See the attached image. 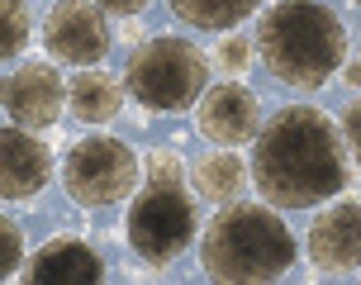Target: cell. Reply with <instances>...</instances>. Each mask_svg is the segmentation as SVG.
I'll return each instance as SVG.
<instances>
[{"label":"cell","instance_id":"8","mask_svg":"<svg viewBox=\"0 0 361 285\" xmlns=\"http://www.w3.org/2000/svg\"><path fill=\"white\" fill-rule=\"evenodd\" d=\"M309 262L319 271H357L361 267V200H343V205H328L314 224H309Z\"/></svg>","mask_w":361,"mask_h":285},{"label":"cell","instance_id":"19","mask_svg":"<svg viewBox=\"0 0 361 285\" xmlns=\"http://www.w3.org/2000/svg\"><path fill=\"white\" fill-rule=\"evenodd\" d=\"M343 138H347V147H352V157L361 162V100H352V105L343 109Z\"/></svg>","mask_w":361,"mask_h":285},{"label":"cell","instance_id":"9","mask_svg":"<svg viewBox=\"0 0 361 285\" xmlns=\"http://www.w3.org/2000/svg\"><path fill=\"white\" fill-rule=\"evenodd\" d=\"M53 176V152L48 142L34 138L29 128H0V200H29Z\"/></svg>","mask_w":361,"mask_h":285},{"label":"cell","instance_id":"20","mask_svg":"<svg viewBox=\"0 0 361 285\" xmlns=\"http://www.w3.org/2000/svg\"><path fill=\"white\" fill-rule=\"evenodd\" d=\"M147 176H157V181H180V162L171 157V152H152V157H147Z\"/></svg>","mask_w":361,"mask_h":285},{"label":"cell","instance_id":"16","mask_svg":"<svg viewBox=\"0 0 361 285\" xmlns=\"http://www.w3.org/2000/svg\"><path fill=\"white\" fill-rule=\"evenodd\" d=\"M29 43V5L24 0H0V62L24 53Z\"/></svg>","mask_w":361,"mask_h":285},{"label":"cell","instance_id":"15","mask_svg":"<svg viewBox=\"0 0 361 285\" xmlns=\"http://www.w3.org/2000/svg\"><path fill=\"white\" fill-rule=\"evenodd\" d=\"M257 5L262 0H171V10H176L185 24H195V29H233L243 24L247 15H257Z\"/></svg>","mask_w":361,"mask_h":285},{"label":"cell","instance_id":"1","mask_svg":"<svg viewBox=\"0 0 361 285\" xmlns=\"http://www.w3.org/2000/svg\"><path fill=\"white\" fill-rule=\"evenodd\" d=\"M252 176L267 205H281V210L328 205L352 181L343 128H333V119L314 105L276 109L257 128Z\"/></svg>","mask_w":361,"mask_h":285},{"label":"cell","instance_id":"21","mask_svg":"<svg viewBox=\"0 0 361 285\" xmlns=\"http://www.w3.org/2000/svg\"><path fill=\"white\" fill-rule=\"evenodd\" d=\"M95 5H100L105 15H138L147 0H95Z\"/></svg>","mask_w":361,"mask_h":285},{"label":"cell","instance_id":"2","mask_svg":"<svg viewBox=\"0 0 361 285\" xmlns=\"http://www.w3.org/2000/svg\"><path fill=\"white\" fill-rule=\"evenodd\" d=\"M257 53L276 81L314 90L343 67L347 29L319 0H276L257 24Z\"/></svg>","mask_w":361,"mask_h":285},{"label":"cell","instance_id":"6","mask_svg":"<svg viewBox=\"0 0 361 285\" xmlns=\"http://www.w3.org/2000/svg\"><path fill=\"white\" fill-rule=\"evenodd\" d=\"M62 186H67V195H72L81 210L119 205V200H128L133 186H138V157H133L128 142L105 138V133H90V138H81L72 152H67Z\"/></svg>","mask_w":361,"mask_h":285},{"label":"cell","instance_id":"7","mask_svg":"<svg viewBox=\"0 0 361 285\" xmlns=\"http://www.w3.org/2000/svg\"><path fill=\"white\" fill-rule=\"evenodd\" d=\"M43 48L57 62L90 67L109 53V19L95 0H57L43 19Z\"/></svg>","mask_w":361,"mask_h":285},{"label":"cell","instance_id":"3","mask_svg":"<svg viewBox=\"0 0 361 285\" xmlns=\"http://www.w3.org/2000/svg\"><path fill=\"white\" fill-rule=\"evenodd\" d=\"M200 262L214 281H276L295 267V238L276 210L228 200L204 229Z\"/></svg>","mask_w":361,"mask_h":285},{"label":"cell","instance_id":"12","mask_svg":"<svg viewBox=\"0 0 361 285\" xmlns=\"http://www.w3.org/2000/svg\"><path fill=\"white\" fill-rule=\"evenodd\" d=\"M34 281H105V257L81 238H53L29 257Z\"/></svg>","mask_w":361,"mask_h":285},{"label":"cell","instance_id":"4","mask_svg":"<svg viewBox=\"0 0 361 285\" xmlns=\"http://www.w3.org/2000/svg\"><path fill=\"white\" fill-rule=\"evenodd\" d=\"M204 81H209L204 53H200L195 43L176 38V34H162V38H152V43H143L124 67L128 95L143 109H162V114L195 105Z\"/></svg>","mask_w":361,"mask_h":285},{"label":"cell","instance_id":"5","mask_svg":"<svg viewBox=\"0 0 361 285\" xmlns=\"http://www.w3.org/2000/svg\"><path fill=\"white\" fill-rule=\"evenodd\" d=\"M195 200L185 195L180 181L147 176L143 195L128 205V248L143 257L147 267H166L195 243Z\"/></svg>","mask_w":361,"mask_h":285},{"label":"cell","instance_id":"13","mask_svg":"<svg viewBox=\"0 0 361 285\" xmlns=\"http://www.w3.org/2000/svg\"><path fill=\"white\" fill-rule=\"evenodd\" d=\"M67 100H72V114L76 119H86V124H105L119 114L124 105V90L109 81L105 71H81L72 86H67Z\"/></svg>","mask_w":361,"mask_h":285},{"label":"cell","instance_id":"18","mask_svg":"<svg viewBox=\"0 0 361 285\" xmlns=\"http://www.w3.org/2000/svg\"><path fill=\"white\" fill-rule=\"evenodd\" d=\"M252 62V43L247 38H228L224 48H219V67H228V71H243Z\"/></svg>","mask_w":361,"mask_h":285},{"label":"cell","instance_id":"14","mask_svg":"<svg viewBox=\"0 0 361 285\" xmlns=\"http://www.w3.org/2000/svg\"><path fill=\"white\" fill-rule=\"evenodd\" d=\"M247 186V162L233 157V152H209V157L195 162V190L214 205H228V200L243 195Z\"/></svg>","mask_w":361,"mask_h":285},{"label":"cell","instance_id":"17","mask_svg":"<svg viewBox=\"0 0 361 285\" xmlns=\"http://www.w3.org/2000/svg\"><path fill=\"white\" fill-rule=\"evenodd\" d=\"M19 262H24V233H19L15 219H5V214H0V281H5V276H15Z\"/></svg>","mask_w":361,"mask_h":285},{"label":"cell","instance_id":"23","mask_svg":"<svg viewBox=\"0 0 361 285\" xmlns=\"http://www.w3.org/2000/svg\"><path fill=\"white\" fill-rule=\"evenodd\" d=\"M0 95H5V81H0Z\"/></svg>","mask_w":361,"mask_h":285},{"label":"cell","instance_id":"11","mask_svg":"<svg viewBox=\"0 0 361 285\" xmlns=\"http://www.w3.org/2000/svg\"><path fill=\"white\" fill-rule=\"evenodd\" d=\"M0 105L10 109L19 128H48L62 114V81L48 62H24V67L5 81Z\"/></svg>","mask_w":361,"mask_h":285},{"label":"cell","instance_id":"10","mask_svg":"<svg viewBox=\"0 0 361 285\" xmlns=\"http://www.w3.org/2000/svg\"><path fill=\"white\" fill-rule=\"evenodd\" d=\"M200 133L219 147H238V142H252L257 138V95L238 81H224V86L204 90L200 100Z\"/></svg>","mask_w":361,"mask_h":285},{"label":"cell","instance_id":"24","mask_svg":"<svg viewBox=\"0 0 361 285\" xmlns=\"http://www.w3.org/2000/svg\"><path fill=\"white\" fill-rule=\"evenodd\" d=\"M357 5H361V0H357Z\"/></svg>","mask_w":361,"mask_h":285},{"label":"cell","instance_id":"22","mask_svg":"<svg viewBox=\"0 0 361 285\" xmlns=\"http://www.w3.org/2000/svg\"><path fill=\"white\" fill-rule=\"evenodd\" d=\"M347 81H352V86H361V53H357V62L347 67Z\"/></svg>","mask_w":361,"mask_h":285}]
</instances>
